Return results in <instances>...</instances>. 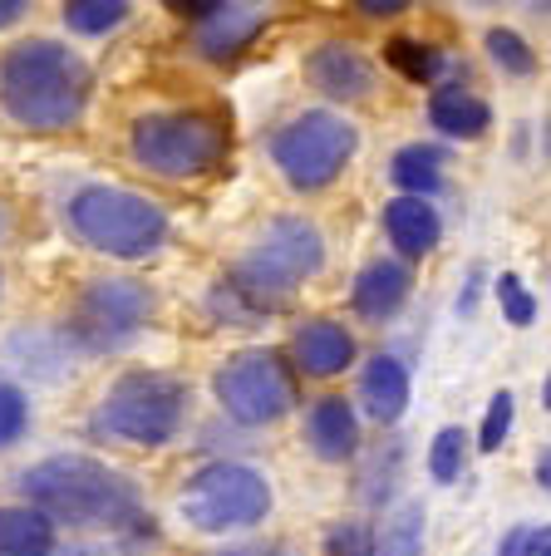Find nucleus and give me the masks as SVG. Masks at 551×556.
<instances>
[{
    "label": "nucleus",
    "mask_w": 551,
    "mask_h": 556,
    "mask_svg": "<svg viewBox=\"0 0 551 556\" xmlns=\"http://www.w3.org/2000/svg\"><path fill=\"white\" fill-rule=\"evenodd\" d=\"M25 11H30V0H0V30H11Z\"/></svg>",
    "instance_id": "obj_33"
},
{
    "label": "nucleus",
    "mask_w": 551,
    "mask_h": 556,
    "mask_svg": "<svg viewBox=\"0 0 551 556\" xmlns=\"http://www.w3.org/2000/svg\"><path fill=\"white\" fill-rule=\"evenodd\" d=\"M21 493L50 522L109 527V532L143 527V497H138L134 478H124L118 468H109L99 458H84V453H60V458L25 468Z\"/></svg>",
    "instance_id": "obj_2"
},
{
    "label": "nucleus",
    "mask_w": 551,
    "mask_h": 556,
    "mask_svg": "<svg viewBox=\"0 0 551 556\" xmlns=\"http://www.w3.org/2000/svg\"><path fill=\"white\" fill-rule=\"evenodd\" d=\"M212 389H217L222 409L237 424H247V429L286 419L296 404V379L276 350H241V355H231L217 369Z\"/></svg>",
    "instance_id": "obj_9"
},
{
    "label": "nucleus",
    "mask_w": 551,
    "mask_h": 556,
    "mask_svg": "<svg viewBox=\"0 0 551 556\" xmlns=\"http://www.w3.org/2000/svg\"><path fill=\"white\" fill-rule=\"evenodd\" d=\"M364 15H375V21H389V15H404L409 0H354Z\"/></svg>",
    "instance_id": "obj_32"
},
{
    "label": "nucleus",
    "mask_w": 551,
    "mask_h": 556,
    "mask_svg": "<svg viewBox=\"0 0 551 556\" xmlns=\"http://www.w3.org/2000/svg\"><path fill=\"white\" fill-rule=\"evenodd\" d=\"M498 301H502V315H508L512 326H531V320H537V295L522 286L517 271L498 276Z\"/></svg>",
    "instance_id": "obj_26"
},
{
    "label": "nucleus",
    "mask_w": 551,
    "mask_h": 556,
    "mask_svg": "<svg viewBox=\"0 0 551 556\" xmlns=\"http://www.w3.org/2000/svg\"><path fill=\"white\" fill-rule=\"evenodd\" d=\"M50 556H109V552H99V546H70V552H50Z\"/></svg>",
    "instance_id": "obj_35"
},
{
    "label": "nucleus",
    "mask_w": 551,
    "mask_h": 556,
    "mask_svg": "<svg viewBox=\"0 0 551 556\" xmlns=\"http://www.w3.org/2000/svg\"><path fill=\"white\" fill-rule=\"evenodd\" d=\"M498 552H502V556H551V532H547V522L508 532V542H502Z\"/></svg>",
    "instance_id": "obj_30"
},
{
    "label": "nucleus",
    "mask_w": 551,
    "mask_h": 556,
    "mask_svg": "<svg viewBox=\"0 0 551 556\" xmlns=\"http://www.w3.org/2000/svg\"><path fill=\"white\" fill-rule=\"evenodd\" d=\"M128 21V0H64V25L74 35H109Z\"/></svg>",
    "instance_id": "obj_23"
},
{
    "label": "nucleus",
    "mask_w": 551,
    "mask_h": 556,
    "mask_svg": "<svg viewBox=\"0 0 551 556\" xmlns=\"http://www.w3.org/2000/svg\"><path fill=\"white\" fill-rule=\"evenodd\" d=\"M305 439H311V448L321 453L325 463H345L360 448V419H354V409L340 394H325L311 409V419H305Z\"/></svg>",
    "instance_id": "obj_16"
},
{
    "label": "nucleus",
    "mask_w": 551,
    "mask_h": 556,
    "mask_svg": "<svg viewBox=\"0 0 551 556\" xmlns=\"http://www.w3.org/2000/svg\"><path fill=\"white\" fill-rule=\"evenodd\" d=\"M54 522L40 507H0V556H50Z\"/></svg>",
    "instance_id": "obj_19"
},
{
    "label": "nucleus",
    "mask_w": 551,
    "mask_h": 556,
    "mask_svg": "<svg viewBox=\"0 0 551 556\" xmlns=\"http://www.w3.org/2000/svg\"><path fill=\"white\" fill-rule=\"evenodd\" d=\"M305 79H311L325 99L350 104V99H364L370 89H375V64L364 60L354 45L330 40V45H321V50H311V60H305Z\"/></svg>",
    "instance_id": "obj_11"
},
{
    "label": "nucleus",
    "mask_w": 551,
    "mask_h": 556,
    "mask_svg": "<svg viewBox=\"0 0 551 556\" xmlns=\"http://www.w3.org/2000/svg\"><path fill=\"white\" fill-rule=\"evenodd\" d=\"M261 25H266V15H261V11L217 5V11L202 21V30H198V50L208 54V60H217V64L222 60H237V54L261 35Z\"/></svg>",
    "instance_id": "obj_18"
},
{
    "label": "nucleus",
    "mask_w": 551,
    "mask_h": 556,
    "mask_svg": "<svg viewBox=\"0 0 551 556\" xmlns=\"http://www.w3.org/2000/svg\"><path fill=\"white\" fill-rule=\"evenodd\" d=\"M483 45H488L492 64H498L502 74H512V79H527V74H537V50H531V45L522 40L517 30H508V25H492Z\"/></svg>",
    "instance_id": "obj_24"
},
{
    "label": "nucleus",
    "mask_w": 551,
    "mask_h": 556,
    "mask_svg": "<svg viewBox=\"0 0 551 556\" xmlns=\"http://www.w3.org/2000/svg\"><path fill=\"white\" fill-rule=\"evenodd\" d=\"M89 104V64L60 40H21L0 60V109L30 134H64Z\"/></svg>",
    "instance_id": "obj_1"
},
{
    "label": "nucleus",
    "mask_w": 551,
    "mask_h": 556,
    "mask_svg": "<svg viewBox=\"0 0 551 556\" xmlns=\"http://www.w3.org/2000/svg\"><path fill=\"white\" fill-rule=\"evenodd\" d=\"M173 15H183V21H208L212 11H217L222 0H163Z\"/></svg>",
    "instance_id": "obj_31"
},
{
    "label": "nucleus",
    "mask_w": 551,
    "mask_h": 556,
    "mask_svg": "<svg viewBox=\"0 0 551 556\" xmlns=\"http://www.w3.org/2000/svg\"><path fill=\"white\" fill-rule=\"evenodd\" d=\"M183 419H188V389L177 384L173 375L134 369V375L109 384L89 429L104 433V439L134 443V448H163V443L177 439Z\"/></svg>",
    "instance_id": "obj_5"
},
{
    "label": "nucleus",
    "mask_w": 551,
    "mask_h": 556,
    "mask_svg": "<svg viewBox=\"0 0 551 556\" xmlns=\"http://www.w3.org/2000/svg\"><path fill=\"white\" fill-rule=\"evenodd\" d=\"M389 178L404 198H434L443 188V153L434 143H404L395 157H389Z\"/></svg>",
    "instance_id": "obj_20"
},
{
    "label": "nucleus",
    "mask_w": 551,
    "mask_h": 556,
    "mask_svg": "<svg viewBox=\"0 0 551 556\" xmlns=\"http://www.w3.org/2000/svg\"><path fill=\"white\" fill-rule=\"evenodd\" d=\"M153 315V291L134 276H99L84 286L79 305H74V336L89 350H118L134 340Z\"/></svg>",
    "instance_id": "obj_10"
},
{
    "label": "nucleus",
    "mask_w": 551,
    "mask_h": 556,
    "mask_svg": "<svg viewBox=\"0 0 551 556\" xmlns=\"http://www.w3.org/2000/svg\"><path fill=\"white\" fill-rule=\"evenodd\" d=\"M291 355L311 379H335L354 365V336L340 320H305L291 340Z\"/></svg>",
    "instance_id": "obj_12"
},
{
    "label": "nucleus",
    "mask_w": 551,
    "mask_h": 556,
    "mask_svg": "<svg viewBox=\"0 0 551 556\" xmlns=\"http://www.w3.org/2000/svg\"><path fill=\"white\" fill-rule=\"evenodd\" d=\"M385 231L404 262H418V256H428L438 242H443V222H438V212L428 207L424 198L385 202Z\"/></svg>",
    "instance_id": "obj_14"
},
{
    "label": "nucleus",
    "mask_w": 551,
    "mask_h": 556,
    "mask_svg": "<svg viewBox=\"0 0 551 556\" xmlns=\"http://www.w3.org/2000/svg\"><path fill=\"white\" fill-rule=\"evenodd\" d=\"M463 458H468V433L463 429H438L434 443H428V478L434 483H453L458 472H463Z\"/></svg>",
    "instance_id": "obj_25"
},
{
    "label": "nucleus",
    "mask_w": 551,
    "mask_h": 556,
    "mask_svg": "<svg viewBox=\"0 0 551 556\" xmlns=\"http://www.w3.org/2000/svg\"><path fill=\"white\" fill-rule=\"evenodd\" d=\"M321 266H325L321 227L305 217H276L256 237V247L237 262V271H231L227 286L237 295H247L256 311H271V305L286 301L301 281H311Z\"/></svg>",
    "instance_id": "obj_6"
},
{
    "label": "nucleus",
    "mask_w": 551,
    "mask_h": 556,
    "mask_svg": "<svg viewBox=\"0 0 551 556\" xmlns=\"http://www.w3.org/2000/svg\"><path fill=\"white\" fill-rule=\"evenodd\" d=\"M360 400L375 424H395L409 409V369L395 355H375L360 375Z\"/></svg>",
    "instance_id": "obj_17"
},
{
    "label": "nucleus",
    "mask_w": 551,
    "mask_h": 556,
    "mask_svg": "<svg viewBox=\"0 0 551 556\" xmlns=\"http://www.w3.org/2000/svg\"><path fill=\"white\" fill-rule=\"evenodd\" d=\"M428 124L443 138L473 143V138H483L492 128V109H488V99H478L463 85H438L434 94H428Z\"/></svg>",
    "instance_id": "obj_15"
},
{
    "label": "nucleus",
    "mask_w": 551,
    "mask_h": 556,
    "mask_svg": "<svg viewBox=\"0 0 551 556\" xmlns=\"http://www.w3.org/2000/svg\"><path fill=\"white\" fill-rule=\"evenodd\" d=\"M375 556H424V507H399L385 522V536H375Z\"/></svg>",
    "instance_id": "obj_21"
},
{
    "label": "nucleus",
    "mask_w": 551,
    "mask_h": 556,
    "mask_svg": "<svg viewBox=\"0 0 551 556\" xmlns=\"http://www.w3.org/2000/svg\"><path fill=\"white\" fill-rule=\"evenodd\" d=\"M354 148H360L354 124L330 114V109H305V114H296L281 134L271 138V157H276L281 178L291 182L296 192L330 188L345 173V163L354 157Z\"/></svg>",
    "instance_id": "obj_8"
},
{
    "label": "nucleus",
    "mask_w": 551,
    "mask_h": 556,
    "mask_svg": "<svg viewBox=\"0 0 551 556\" xmlns=\"http://www.w3.org/2000/svg\"><path fill=\"white\" fill-rule=\"evenodd\" d=\"M222 556H276V552H222Z\"/></svg>",
    "instance_id": "obj_36"
},
{
    "label": "nucleus",
    "mask_w": 551,
    "mask_h": 556,
    "mask_svg": "<svg viewBox=\"0 0 551 556\" xmlns=\"http://www.w3.org/2000/svg\"><path fill=\"white\" fill-rule=\"evenodd\" d=\"M188 527L208 536H222V532H241V527H256L266 522L271 513V483L266 472H256L251 463H208L188 478L183 497H177Z\"/></svg>",
    "instance_id": "obj_7"
},
{
    "label": "nucleus",
    "mask_w": 551,
    "mask_h": 556,
    "mask_svg": "<svg viewBox=\"0 0 551 556\" xmlns=\"http://www.w3.org/2000/svg\"><path fill=\"white\" fill-rule=\"evenodd\" d=\"M512 414H517V400H512L508 389H498L488 404V419H483V433H478V448L483 453H498L502 439L512 433Z\"/></svg>",
    "instance_id": "obj_27"
},
{
    "label": "nucleus",
    "mask_w": 551,
    "mask_h": 556,
    "mask_svg": "<svg viewBox=\"0 0 551 556\" xmlns=\"http://www.w3.org/2000/svg\"><path fill=\"white\" fill-rule=\"evenodd\" d=\"M70 227L84 247H95L118 262H143L163 252L167 242V212L153 198L114 182H95L70 198Z\"/></svg>",
    "instance_id": "obj_4"
},
{
    "label": "nucleus",
    "mask_w": 551,
    "mask_h": 556,
    "mask_svg": "<svg viewBox=\"0 0 551 556\" xmlns=\"http://www.w3.org/2000/svg\"><path fill=\"white\" fill-rule=\"evenodd\" d=\"M409 291H414V276H409L404 262H389V256H379V262H370L360 276H354V311L364 315V320H389V315L404 311Z\"/></svg>",
    "instance_id": "obj_13"
},
{
    "label": "nucleus",
    "mask_w": 551,
    "mask_h": 556,
    "mask_svg": "<svg viewBox=\"0 0 551 556\" xmlns=\"http://www.w3.org/2000/svg\"><path fill=\"white\" fill-rule=\"evenodd\" d=\"M537 483L551 488V458H547V448H541V458H537Z\"/></svg>",
    "instance_id": "obj_34"
},
{
    "label": "nucleus",
    "mask_w": 551,
    "mask_h": 556,
    "mask_svg": "<svg viewBox=\"0 0 551 556\" xmlns=\"http://www.w3.org/2000/svg\"><path fill=\"white\" fill-rule=\"evenodd\" d=\"M325 552L330 556H375V532L364 522H340L325 536Z\"/></svg>",
    "instance_id": "obj_29"
},
{
    "label": "nucleus",
    "mask_w": 551,
    "mask_h": 556,
    "mask_svg": "<svg viewBox=\"0 0 551 556\" xmlns=\"http://www.w3.org/2000/svg\"><path fill=\"white\" fill-rule=\"evenodd\" d=\"M385 60L395 64L399 74H404L409 85H428V79L438 74V64H443V54H438L428 40H414V35H395V40L385 45Z\"/></svg>",
    "instance_id": "obj_22"
},
{
    "label": "nucleus",
    "mask_w": 551,
    "mask_h": 556,
    "mask_svg": "<svg viewBox=\"0 0 551 556\" xmlns=\"http://www.w3.org/2000/svg\"><path fill=\"white\" fill-rule=\"evenodd\" d=\"M25 424H30V404H25V394L11 384V379H0V448H11V443L25 433Z\"/></svg>",
    "instance_id": "obj_28"
},
{
    "label": "nucleus",
    "mask_w": 551,
    "mask_h": 556,
    "mask_svg": "<svg viewBox=\"0 0 551 556\" xmlns=\"http://www.w3.org/2000/svg\"><path fill=\"white\" fill-rule=\"evenodd\" d=\"M227 148H231L227 118L212 114V109H163V114L134 118V128H128L134 163L167 182H188L222 168Z\"/></svg>",
    "instance_id": "obj_3"
}]
</instances>
